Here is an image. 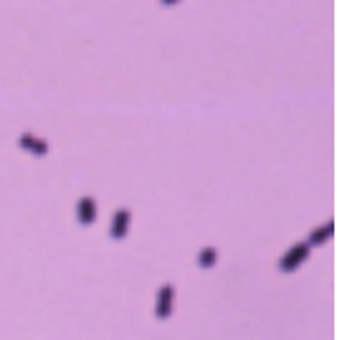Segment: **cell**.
<instances>
[{"instance_id":"8992f818","label":"cell","mask_w":337,"mask_h":340,"mask_svg":"<svg viewBox=\"0 0 337 340\" xmlns=\"http://www.w3.org/2000/svg\"><path fill=\"white\" fill-rule=\"evenodd\" d=\"M332 234H335V221L330 218V221H325L320 229H315L312 234H309V239H307V244L309 246H320V244H327V239H332Z\"/></svg>"},{"instance_id":"5b68a950","label":"cell","mask_w":337,"mask_h":340,"mask_svg":"<svg viewBox=\"0 0 337 340\" xmlns=\"http://www.w3.org/2000/svg\"><path fill=\"white\" fill-rule=\"evenodd\" d=\"M18 145L23 147V150H31L36 157H41V155H46L49 152V142H43L41 137L31 135V132H26V135H20V140H18Z\"/></svg>"},{"instance_id":"6da1fadb","label":"cell","mask_w":337,"mask_h":340,"mask_svg":"<svg viewBox=\"0 0 337 340\" xmlns=\"http://www.w3.org/2000/svg\"><path fill=\"white\" fill-rule=\"evenodd\" d=\"M309 252H312V246H309L307 241L292 246L289 252L281 254V259H279V269H281V272H294V269H299V267L309 259Z\"/></svg>"},{"instance_id":"3957f363","label":"cell","mask_w":337,"mask_h":340,"mask_svg":"<svg viewBox=\"0 0 337 340\" xmlns=\"http://www.w3.org/2000/svg\"><path fill=\"white\" fill-rule=\"evenodd\" d=\"M130 218H132V213L127 211V208H119V211H114V216H112V226H109V234H112V239H125L127 236V231H130Z\"/></svg>"},{"instance_id":"7a4b0ae2","label":"cell","mask_w":337,"mask_h":340,"mask_svg":"<svg viewBox=\"0 0 337 340\" xmlns=\"http://www.w3.org/2000/svg\"><path fill=\"white\" fill-rule=\"evenodd\" d=\"M173 305H175V287L173 284H162L157 289V307H155V315L160 320H167L173 315Z\"/></svg>"},{"instance_id":"52a82bcc","label":"cell","mask_w":337,"mask_h":340,"mask_svg":"<svg viewBox=\"0 0 337 340\" xmlns=\"http://www.w3.org/2000/svg\"><path fill=\"white\" fill-rule=\"evenodd\" d=\"M215 262H218V249L215 246H203L201 252H198V267L201 269L215 267Z\"/></svg>"},{"instance_id":"277c9868","label":"cell","mask_w":337,"mask_h":340,"mask_svg":"<svg viewBox=\"0 0 337 340\" xmlns=\"http://www.w3.org/2000/svg\"><path fill=\"white\" fill-rule=\"evenodd\" d=\"M76 218H79L81 226H91L97 221V201L91 196L79 198V203H76Z\"/></svg>"}]
</instances>
